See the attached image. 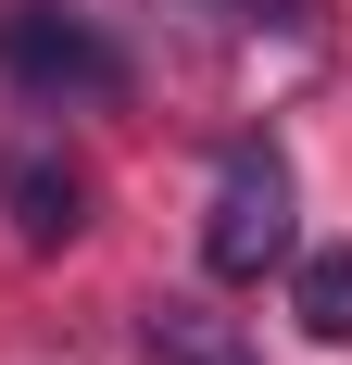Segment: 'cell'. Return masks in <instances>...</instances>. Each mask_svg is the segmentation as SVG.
<instances>
[{"instance_id":"obj_1","label":"cell","mask_w":352,"mask_h":365,"mask_svg":"<svg viewBox=\"0 0 352 365\" xmlns=\"http://www.w3.org/2000/svg\"><path fill=\"white\" fill-rule=\"evenodd\" d=\"M289 252H302V177H289L277 139H239L214 164V202H202V264L227 290H264Z\"/></svg>"},{"instance_id":"obj_2","label":"cell","mask_w":352,"mask_h":365,"mask_svg":"<svg viewBox=\"0 0 352 365\" xmlns=\"http://www.w3.org/2000/svg\"><path fill=\"white\" fill-rule=\"evenodd\" d=\"M0 88L38 113H101L126 101V51H113V26H88L63 0H0Z\"/></svg>"},{"instance_id":"obj_3","label":"cell","mask_w":352,"mask_h":365,"mask_svg":"<svg viewBox=\"0 0 352 365\" xmlns=\"http://www.w3.org/2000/svg\"><path fill=\"white\" fill-rule=\"evenodd\" d=\"M88 164H76L63 139H0V227H13V252H63V240H88Z\"/></svg>"},{"instance_id":"obj_4","label":"cell","mask_w":352,"mask_h":365,"mask_svg":"<svg viewBox=\"0 0 352 365\" xmlns=\"http://www.w3.org/2000/svg\"><path fill=\"white\" fill-rule=\"evenodd\" d=\"M139 353L151 365H264V353H252V340H239V315H214V302H139Z\"/></svg>"},{"instance_id":"obj_5","label":"cell","mask_w":352,"mask_h":365,"mask_svg":"<svg viewBox=\"0 0 352 365\" xmlns=\"http://www.w3.org/2000/svg\"><path fill=\"white\" fill-rule=\"evenodd\" d=\"M277 277H289V302H302V328H315V340H352V240H327V252H289Z\"/></svg>"},{"instance_id":"obj_6","label":"cell","mask_w":352,"mask_h":365,"mask_svg":"<svg viewBox=\"0 0 352 365\" xmlns=\"http://www.w3.org/2000/svg\"><path fill=\"white\" fill-rule=\"evenodd\" d=\"M227 26H277V38H315L327 0H227Z\"/></svg>"}]
</instances>
